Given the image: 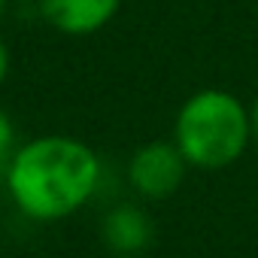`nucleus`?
Segmentation results:
<instances>
[{"label": "nucleus", "mask_w": 258, "mask_h": 258, "mask_svg": "<svg viewBox=\"0 0 258 258\" xmlns=\"http://www.w3.org/2000/svg\"><path fill=\"white\" fill-rule=\"evenodd\" d=\"M100 176V158L85 140L43 134L16 146L4 182L25 219L49 225L79 213L97 195Z\"/></svg>", "instance_id": "obj_1"}, {"label": "nucleus", "mask_w": 258, "mask_h": 258, "mask_svg": "<svg viewBox=\"0 0 258 258\" xmlns=\"http://www.w3.org/2000/svg\"><path fill=\"white\" fill-rule=\"evenodd\" d=\"M170 140L179 146L188 167H231L252 143L249 106L225 88H201L188 94L176 109Z\"/></svg>", "instance_id": "obj_2"}, {"label": "nucleus", "mask_w": 258, "mask_h": 258, "mask_svg": "<svg viewBox=\"0 0 258 258\" xmlns=\"http://www.w3.org/2000/svg\"><path fill=\"white\" fill-rule=\"evenodd\" d=\"M185 173H188V161L173 140L143 143L127 161V185L143 201L170 198L185 182Z\"/></svg>", "instance_id": "obj_3"}, {"label": "nucleus", "mask_w": 258, "mask_h": 258, "mask_svg": "<svg viewBox=\"0 0 258 258\" xmlns=\"http://www.w3.org/2000/svg\"><path fill=\"white\" fill-rule=\"evenodd\" d=\"M40 16L49 28L64 37H91L103 31L115 13L121 10V0H40Z\"/></svg>", "instance_id": "obj_4"}, {"label": "nucleus", "mask_w": 258, "mask_h": 258, "mask_svg": "<svg viewBox=\"0 0 258 258\" xmlns=\"http://www.w3.org/2000/svg\"><path fill=\"white\" fill-rule=\"evenodd\" d=\"M152 219L137 204H118L103 216L100 237L115 255H140L152 243Z\"/></svg>", "instance_id": "obj_5"}, {"label": "nucleus", "mask_w": 258, "mask_h": 258, "mask_svg": "<svg viewBox=\"0 0 258 258\" xmlns=\"http://www.w3.org/2000/svg\"><path fill=\"white\" fill-rule=\"evenodd\" d=\"M16 152V124L13 118L0 109V164H7Z\"/></svg>", "instance_id": "obj_6"}, {"label": "nucleus", "mask_w": 258, "mask_h": 258, "mask_svg": "<svg viewBox=\"0 0 258 258\" xmlns=\"http://www.w3.org/2000/svg\"><path fill=\"white\" fill-rule=\"evenodd\" d=\"M10 49H7V43L4 40H0V85H4L7 82V76H10Z\"/></svg>", "instance_id": "obj_7"}, {"label": "nucleus", "mask_w": 258, "mask_h": 258, "mask_svg": "<svg viewBox=\"0 0 258 258\" xmlns=\"http://www.w3.org/2000/svg\"><path fill=\"white\" fill-rule=\"evenodd\" d=\"M249 124H252V140L258 143V94H255V100L249 103Z\"/></svg>", "instance_id": "obj_8"}, {"label": "nucleus", "mask_w": 258, "mask_h": 258, "mask_svg": "<svg viewBox=\"0 0 258 258\" xmlns=\"http://www.w3.org/2000/svg\"><path fill=\"white\" fill-rule=\"evenodd\" d=\"M10 4H40V0H10Z\"/></svg>", "instance_id": "obj_9"}, {"label": "nucleus", "mask_w": 258, "mask_h": 258, "mask_svg": "<svg viewBox=\"0 0 258 258\" xmlns=\"http://www.w3.org/2000/svg\"><path fill=\"white\" fill-rule=\"evenodd\" d=\"M7 4H10V0H0V16H4V10H7Z\"/></svg>", "instance_id": "obj_10"}]
</instances>
